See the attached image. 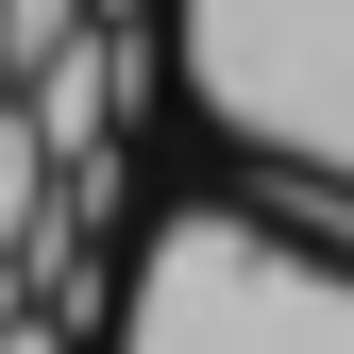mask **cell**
Wrapping results in <instances>:
<instances>
[{
	"mask_svg": "<svg viewBox=\"0 0 354 354\" xmlns=\"http://www.w3.org/2000/svg\"><path fill=\"white\" fill-rule=\"evenodd\" d=\"M118 354H354V253L253 203H169L118 287Z\"/></svg>",
	"mask_w": 354,
	"mask_h": 354,
	"instance_id": "cell-1",
	"label": "cell"
},
{
	"mask_svg": "<svg viewBox=\"0 0 354 354\" xmlns=\"http://www.w3.org/2000/svg\"><path fill=\"white\" fill-rule=\"evenodd\" d=\"M84 34H102V0H0V68H17V102L84 51Z\"/></svg>",
	"mask_w": 354,
	"mask_h": 354,
	"instance_id": "cell-2",
	"label": "cell"
},
{
	"mask_svg": "<svg viewBox=\"0 0 354 354\" xmlns=\"http://www.w3.org/2000/svg\"><path fill=\"white\" fill-rule=\"evenodd\" d=\"M0 354H84V337L51 321V304H34V321H0Z\"/></svg>",
	"mask_w": 354,
	"mask_h": 354,
	"instance_id": "cell-3",
	"label": "cell"
},
{
	"mask_svg": "<svg viewBox=\"0 0 354 354\" xmlns=\"http://www.w3.org/2000/svg\"><path fill=\"white\" fill-rule=\"evenodd\" d=\"M0 118H17V68H0Z\"/></svg>",
	"mask_w": 354,
	"mask_h": 354,
	"instance_id": "cell-4",
	"label": "cell"
}]
</instances>
